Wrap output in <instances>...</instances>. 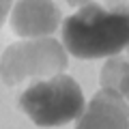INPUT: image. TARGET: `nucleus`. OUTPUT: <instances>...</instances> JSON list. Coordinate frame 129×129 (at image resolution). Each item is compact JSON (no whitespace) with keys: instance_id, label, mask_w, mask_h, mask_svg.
I'll use <instances>...</instances> for the list:
<instances>
[{"instance_id":"0eeeda50","label":"nucleus","mask_w":129,"mask_h":129,"mask_svg":"<svg viewBox=\"0 0 129 129\" xmlns=\"http://www.w3.org/2000/svg\"><path fill=\"white\" fill-rule=\"evenodd\" d=\"M11 11V2H5V0H0V26L5 24L7 19V13Z\"/></svg>"},{"instance_id":"f257e3e1","label":"nucleus","mask_w":129,"mask_h":129,"mask_svg":"<svg viewBox=\"0 0 129 129\" xmlns=\"http://www.w3.org/2000/svg\"><path fill=\"white\" fill-rule=\"evenodd\" d=\"M62 45L75 58L118 56L129 47V5L86 2L64 17Z\"/></svg>"},{"instance_id":"39448f33","label":"nucleus","mask_w":129,"mask_h":129,"mask_svg":"<svg viewBox=\"0 0 129 129\" xmlns=\"http://www.w3.org/2000/svg\"><path fill=\"white\" fill-rule=\"evenodd\" d=\"M75 129H129V103L116 90L101 88L86 103Z\"/></svg>"},{"instance_id":"423d86ee","label":"nucleus","mask_w":129,"mask_h":129,"mask_svg":"<svg viewBox=\"0 0 129 129\" xmlns=\"http://www.w3.org/2000/svg\"><path fill=\"white\" fill-rule=\"evenodd\" d=\"M101 88L116 90L125 101H129V47L125 54L112 56L101 69Z\"/></svg>"},{"instance_id":"f03ea898","label":"nucleus","mask_w":129,"mask_h":129,"mask_svg":"<svg viewBox=\"0 0 129 129\" xmlns=\"http://www.w3.org/2000/svg\"><path fill=\"white\" fill-rule=\"evenodd\" d=\"M19 108L39 127H60L82 116L86 99L71 75L60 73L30 84L19 95Z\"/></svg>"},{"instance_id":"7ed1b4c3","label":"nucleus","mask_w":129,"mask_h":129,"mask_svg":"<svg viewBox=\"0 0 129 129\" xmlns=\"http://www.w3.org/2000/svg\"><path fill=\"white\" fill-rule=\"evenodd\" d=\"M67 67V50L56 39H30L13 43L0 58V78L7 86L28 78H54Z\"/></svg>"},{"instance_id":"20e7f679","label":"nucleus","mask_w":129,"mask_h":129,"mask_svg":"<svg viewBox=\"0 0 129 129\" xmlns=\"http://www.w3.org/2000/svg\"><path fill=\"white\" fill-rule=\"evenodd\" d=\"M60 26V9L54 2L41 0H22L13 7L11 28L15 35L30 39H47Z\"/></svg>"}]
</instances>
